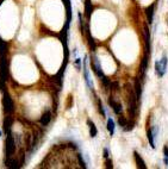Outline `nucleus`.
I'll return each instance as SVG.
<instances>
[{
	"instance_id": "f257e3e1",
	"label": "nucleus",
	"mask_w": 168,
	"mask_h": 169,
	"mask_svg": "<svg viewBox=\"0 0 168 169\" xmlns=\"http://www.w3.org/2000/svg\"><path fill=\"white\" fill-rule=\"evenodd\" d=\"M167 57L163 56L161 60L156 61L155 63V70H156V74L159 75L160 77H162L165 74H166V70H167Z\"/></svg>"
},
{
	"instance_id": "f03ea898",
	"label": "nucleus",
	"mask_w": 168,
	"mask_h": 169,
	"mask_svg": "<svg viewBox=\"0 0 168 169\" xmlns=\"http://www.w3.org/2000/svg\"><path fill=\"white\" fill-rule=\"evenodd\" d=\"M84 75H85V81L87 86L90 88H93V84L91 81V77H90V73H88V69H87V57H85L84 60Z\"/></svg>"
},
{
	"instance_id": "7ed1b4c3",
	"label": "nucleus",
	"mask_w": 168,
	"mask_h": 169,
	"mask_svg": "<svg viewBox=\"0 0 168 169\" xmlns=\"http://www.w3.org/2000/svg\"><path fill=\"white\" fill-rule=\"evenodd\" d=\"M15 150V142L13 141L12 137H8L7 142H6V151H7V155L11 156L13 154V151Z\"/></svg>"
},
{
	"instance_id": "20e7f679",
	"label": "nucleus",
	"mask_w": 168,
	"mask_h": 169,
	"mask_svg": "<svg viewBox=\"0 0 168 169\" xmlns=\"http://www.w3.org/2000/svg\"><path fill=\"white\" fill-rule=\"evenodd\" d=\"M110 105H111V107L113 108V111H115V113H117V115H121L123 111L122 108V105L119 104V102H117V101H115V100H111L110 99Z\"/></svg>"
},
{
	"instance_id": "39448f33",
	"label": "nucleus",
	"mask_w": 168,
	"mask_h": 169,
	"mask_svg": "<svg viewBox=\"0 0 168 169\" xmlns=\"http://www.w3.org/2000/svg\"><path fill=\"white\" fill-rule=\"evenodd\" d=\"M50 120H51V112L46 111V112H44V115H42V118H41V124L43 126H46V125L50 123Z\"/></svg>"
},
{
	"instance_id": "423d86ee",
	"label": "nucleus",
	"mask_w": 168,
	"mask_h": 169,
	"mask_svg": "<svg viewBox=\"0 0 168 169\" xmlns=\"http://www.w3.org/2000/svg\"><path fill=\"white\" fill-rule=\"evenodd\" d=\"M4 104H5V110L7 113H11L13 112V102L10 97H5V100H4Z\"/></svg>"
},
{
	"instance_id": "0eeeda50",
	"label": "nucleus",
	"mask_w": 168,
	"mask_h": 169,
	"mask_svg": "<svg viewBox=\"0 0 168 169\" xmlns=\"http://www.w3.org/2000/svg\"><path fill=\"white\" fill-rule=\"evenodd\" d=\"M134 155H135V161H136V163H137L138 168H141V169H145V168H147V166H145L144 161L142 160V157H141V156H139V155H138L136 151L134 153Z\"/></svg>"
},
{
	"instance_id": "6e6552de",
	"label": "nucleus",
	"mask_w": 168,
	"mask_h": 169,
	"mask_svg": "<svg viewBox=\"0 0 168 169\" xmlns=\"http://www.w3.org/2000/svg\"><path fill=\"white\" fill-rule=\"evenodd\" d=\"M94 68H95V73L99 77H104V74H103V70H101V67H100V63H99V60L95 57L94 58Z\"/></svg>"
},
{
	"instance_id": "1a4fd4ad",
	"label": "nucleus",
	"mask_w": 168,
	"mask_h": 169,
	"mask_svg": "<svg viewBox=\"0 0 168 169\" xmlns=\"http://www.w3.org/2000/svg\"><path fill=\"white\" fill-rule=\"evenodd\" d=\"M154 18V5H150L149 7L147 8V19L149 23H153Z\"/></svg>"
},
{
	"instance_id": "9d476101",
	"label": "nucleus",
	"mask_w": 168,
	"mask_h": 169,
	"mask_svg": "<svg viewBox=\"0 0 168 169\" xmlns=\"http://www.w3.org/2000/svg\"><path fill=\"white\" fill-rule=\"evenodd\" d=\"M115 122L111 119V118H108L107 119V130H108V132H110V135L112 136L113 133H115Z\"/></svg>"
},
{
	"instance_id": "9b49d317",
	"label": "nucleus",
	"mask_w": 168,
	"mask_h": 169,
	"mask_svg": "<svg viewBox=\"0 0 168 169\" xmlns=\"http://www.w3.org/2000/svg\"><path fill=\"white\" fill-rule=\"evenodd\" d=\"M88 125H90V135H91V137H95L97 133H98V130H97L95 125L92 123L91 120H88Z\"/></svg>"
},
{
	"instance_id": "f8f14e48",
	"label": "nucleus",
	"mask_w": 168,
	"mask_h": 169,
	"mask_svg": "<svg viewBox=\"0 0 168 169\" xmlns=\"http://www.w3.org/2000/svg\"><path fill=\"white\" fill-rule=\"evenodd\" d=\"M147 137H148V141H149V143H150V146L154 149V148H155V138H154L152 130H148V132H147Z\"/></svg>"
},
{
	"instance_id": "ddd939ff",
	"label": "nucleus",
	"mask_w": 168,
	"mask_h": 169,
	"mask_svg": "<svg viewBox=\"0 0 168 169\" xmlns=\"http://www.w3.org/2000/svg\"><path fill=\"white\" fill-rule=\"evenodd\" d=\"M85 8H86V15H87V17H90L92 12V5L90 0H86V7Z\"/></svg>"
},
{
	"instance_id": "4468645a",
	"label": "nucleus",
	"mask_w": 168,
	"mask_h": 169,
	"mask_svg": "<svg viewBox=\"0 0 168 169\" xmlns=\"http://www.w3.org/2000/svg\"><path fill=\"white\" fill-rule=\"evenodd\" d=\"M163 161H165V164L168 166V146L163 148Z\"/></svg>"
},
{
	"instance_id": "2eb2a0df",
	"label": "nucleus",
	"mask_w": 168,
	"mask_h": 169,
	"mask_svg": "<svg viewBox=\"0 0 168 169\" xmlns=\"http://www.w3.org/2000/svg\"><path fill=\"white\" fill-rule=\"evenodd\" d=\"M118 123H119V125H121L122 128H124V129H125V126H129V125H128V122H126V119H125L124 117H119Z\"/></svg>"
},
{
	"instance_id": "dca6fc26",
	"label": "nucleus",
	"mask_w": 168,
	"mask_h": 169,
	"mask_svg": "<svg viewBox=\"0 0 168 169\" xmlns=\"http://www.w3.org/2000/svg\"><path fill=\"white\" fill-rule=\"evenodd\" d=\"M104 157H105V158L108 157V151H107V149H104Z\"/></svg>"
},
{
	"instance_id": "f3484780",
	"label": "nucleus",
	"mask_w": 168,
	"mask_h": 169,
	"mask_svg": "<svg viewBox=\"0 0 168 169\" xmlns=\"http://www.w3.org/2000/svg\"><path fill=\"white\" fill-rule=\"evenodd\" d=\"M0 136H1V131H0Z\"/></svg>"
}]
</instances>
